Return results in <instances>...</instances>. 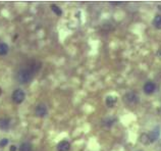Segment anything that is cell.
Wrapping results in <instances>:
<instances>
[{"label":"cell","mask_w":161,"mask_h":151,"mask_svg":"<svg viewBox=\"0 0 161 151\" xmlns=\"http://www.w3.org/2000/svg\"><path fill=\"white\" fill-rule=\"evenodd\" d=\"M123 100L127 104H137L140 101V97L136 92H128L123 97Z\"/></svg>","instance_id":"7a4b0ae2"},{"label":"cell","mask_w":161,"mask_h":151,"mask_svg":"<svg viewBox=\"0 0 161 151\" xmlns=\"http://www.w3.org/2000/svg\"><path fill=\"white\" fill-rule=\"evenodd\" d=\"M35 113H36L37 117H44L45 115H47V113H48L47 106H46L45 104H43V103L37 105L36 109H35Z\"/></svg>","instance_id":"277c9868"},{"label":"cell","mask_w":161,"mask_h":151,"mask_svg":"<svg viewBox=\"0 0 161 151\" xmlns=\"http://www.w3.org/2000/svg\"><path fill=\"white\" fill-rule=\"evenodd\" d=\"M10 127V120L8 118H0V129L2 130H7Z\"/></svg>","instance_id":"30bf717a"},{"label":"cell","mask_w":161,"mask_h":151,"mask_svg":"<svg viewBox=\"0 0 161 151\" xmlns=\"http://www.w3.org/2000/svg\"><path fill=\"white\" fill-rule=\"evenodd\" d=\"M25 97H26V94L24 92V90H21V89H17V90L12 93V100L17 104L21 103V102L25 100Z\"/></svg>","instance_id":"3957f363"},{"label":"cell","mask_w":161,"mask_h":151,"mask_svg":"<svg viewBox=\"0 0 161 151\" xmlns=\"http://www.w3.org/2000/svg\"><path fill=\"white\" fill-rule=\"evenodd\" d=\"M117 102V97L116 96H112V95H109L106 97L105 99V103L107 105V107H113L115 104H116Z\"/></svg>","instance_id":"ba28073f"},{"label":"cell","mask_w":161,"mask_h":151,"mask_svg":"<svg viewBox=\"0 0 161 151\" xmlns=\"http://www.w3.org/2000/svg\"><path fill=\"white\" fill-rule=\"evenodd\" d=\"M10 151H17V146H14V145H12V146H10Z\"/></svg>","instance_id":"e0dca14e"},{"label":"cell","mask_w":161,"mask_h":151,"mask_svg":"<svg viewBox=\"0 0 161 151\" xmlns=\"http://www.w3.org/2000/svg\"><path fill=\"white\" fill-rule=\"evenodd\" d=\"M143 90H144V92L146 94L150 95V94L155 92V90H156V85H155L153 82H151V81H149V82L145 83V85L143 87Z\"/></svg>","instance_id":"5b68a950"},{"label":"cell","mask_w":161,"mask_h":151,"mask_svg":"<svg viewBox=\"0 0 161 151\" xmlns=\"http://www.w3.org/2000/svg\"><path fill=\"white\" fill-rule=\"evenodd\" d=\"M152 24L157 30H161V14L155 15V18H154V20H153Z\"/></svg>","instance_id":"7c38bea8"},{"label":"cell","mask_w":161,"mask_h":151,"mask_svg":"<svg viewBox=\"0 0 161 151\" xmlns=\"http://www.w3.org/2000/svg\"><path fill=\"white\" fill-rule=\"evenodd\" d=\"M51 9H52V11L54 12L56 15H61V14H62V10H61V8L58 6V5L52 4V5H51Z\"/></svg>","instance_id":"5bb4252c"},{"label":"cell","mask_w":161,"mask_h":151,"mask_svg":"<svg viewBox=\"0 0 161 151\" xmlns=\"http://www.w3.org/2000/svg\"><path fill=\"white\" fill-rule=\"evenodd\" d=\"M69 149H71V144L66 140H63V141L58 143L57 151H69Z\"/></svg>","instance_id":"52a82bcc"},{"label":"cell","mask_w":161,"mask_h":151,"mask_svg":"<svg viewBox=\"0 0 161 151\" xmlns=\"http://www.w3.org/2000/svg\"><path fill=\"white\" fill-rule=\"evenodd\" d=\"M40 69L38 63H33L29 66L23 67L18 71L17 75V79L21 84H27L33 79V76Z\"/></svg>","instance_id":"6da1fadb"},{"label":"cell","mask_w":161,"mask_h":151,"mask_svg":"<svg viewBox=\"0 0 161 151\" xmlns=\"http://www.w3.org/2000/svg\"><path fill=\"white\" fill-rule=\"evenodd\" d=\"M32 150V146H31V144L30 143H23V144L21 145V147H20V151H31Z\"/></svg>","instance_id":"9a60e30c"},{"label":"cell","mask_w":161,"mask_h":151,"mask_svg":"<svg viewBox=\"0 0 161 151\" xmlns=\"http://www.w3.org/2000/svg\"><path fill=\"white\" fill-rule=\"evenodd\" d=\"M8 52V45L5 43H0V55H5Z\"/></svg>","instance_id":"4fadbf2b"},{"label":"cell","mask_w":161,"mask_h":151,"mask_svg":"<svg viewBox=\"0 0 161 151\" xmlns=\"http://www.w3.org/2000/svg\"><path fill=\"white\" fill-rule=\"evenodd\" d=\"M149 136H150V140H151V143L156 141L160 136V128L159 127H156V128L153 129V130L149 133Z\"/></svg>","instance_id":"8992f818"},{"label":"cell","mask_w":161,"mask_h":151,"mask_svg":"<svg viewBox=\"0 0 161 151\" xmlns=\"http://www.w3.org/2000/svg\"><path fill=\"white\" fill-rule=\"evenodd\" d=\"M157 56L159 58H161V49H159V50L157 51Z\"/></svg>","instance_id":"ac0fdd59"},{"label":"cell","mask_w":161,"mask_h":151,"mask_svg":"<svg viewBox=\"0 0 161 151\" xmlns=\"http://www.w3.org/2000/svg\"><path fill=\"white\" fill-rule=\"evenodd\" d=\"M116 122V118L115 117H106L105 120H103V122H102V125L104 127H106V128H110L111 126L114 125V123Z\"/></svg>","instance_id":"9c48e42d"},{"label":"cell","mask_w":161,"mask_h":151,"mask_svg":"<svg viewBox=\"0 0 161 151\" xmlns=\"http://www.w3.org/2000/svg\"><path fill=\"white\" fill-rule=\"evenodd\" d=\"M0 94H1V88H0Z\"/></svg>","instance_id":"d6986e66"},{"label":"cell","mask_w":161,"mask_h":151,"mask_svg":"<svg viewBox=\"0 0 161 151\" xmlns=\"http://www.w3.org/2000/svg\"><path fill=\"white\" fill-rule=\"evenodd\" d=\"M7 144H8V140L7 139H2L1 141H0V147H4V146H6Z\"/></svg>","instance_id":"2e32d148"},{"label":"cell","mask_w":161,"mask_h":151,"mask_svg":"<svg viewBox=\"0 0 161 151\" xmlns=\"http://www.w3.org/2000/svg\"><path fill=\"white\" fill-rule=\"evenodd\" d=\"M140 142L142 143L143 145H149L150 143H151V140H150V136L149 134H142L140 136Z\"/></svg>","instance_id":"8fae6325"}]
</instances>
